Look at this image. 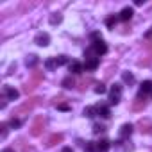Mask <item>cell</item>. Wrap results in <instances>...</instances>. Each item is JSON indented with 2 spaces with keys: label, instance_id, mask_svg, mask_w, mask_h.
I'll return each instance as SVG.
<instances>
[{
  "label": "cell",
  "instance_id": "cell-4",
  "mask_svg": "<svg viewBox=\"0 0 152 152\" xmlns=\"http://www.w3.org/2000/svg\"><path fill=\"white\" fill-rule=\"evenodd\" d=\"M147 106V97H145V93H138V97L132 100V111H141L143 107Z\"/></svg>",
  "mask_w": 152,
  "mask_h": 152
},
{
  "label": "cell",
  "instance_id": "cell-37",
  "mask_svg": "<svg viewBox=\"0 0 152 152\" xmlns=\"http://www.w3.org/2000/svg\"><path fill=\"white\" fill-rule=\"evenodd\" d=\"M63 152H73V150H72L70 147H64V148H63Z\"/></svg>",
  "mask_w": 152,
  "mask_h": 152
},
{
  "label": "cell",
  "instance_id": "cell-14",
  "mask_svg": "<svg viewBox=\"0 0 152 152\" xmlns=\"http://www.w3.org/2000/svg\"><path fill=\"white\" fill-rule=\"evenodd\" d=\"M109 147H111V143H109L107 140L97 141V150H99V152H106V150H109Z\"/></svg>",
  "mask_w": 152,
  "mask_h": 152
},
{
  "label": "cell",
  "instance_id": "cell-20",
  "mask_svg": "<svg viewBox=\"0 0 152 152\" xmlns=\"http://www.w3.org/2000/svg\"><path fill=\"white\" fill-rule=\"evenodd\" d=\"M140 91H141V93H148V91H152V83H150V81H143L141 86H140Z\"/></svg>",
  "mask_w": 152,
  "mask_h": 152
},
{
  "label": "cell",
  "instance_id": "cell-18",
  "mask_svg": "<svg viewBox=\"0 0 152 152\" xmlns=\"http://www.w3.org/2000/svg\"><path fill=\"white\" fill-rule=\"evenodd\" d=\"M109 95L120 99V95H122V84H116V83H115V84L111 86V93H109Z\"/></svg>",
  "mask_w": 152,
  "mask_h": 152
},
{
  "label": "cell",
  "instance_id": "cell-7",
  "mask_svg": "<svg viewBox=\"0 0 152 152\" xmlns=\"http://www.w3.org/2000/svg\"><path fill=\"white\" fill-rule=\"evenodd\" d=\"M18 90H15V88H11V86H4V97L7 99V100H16L18 99Z\"/></svg>",
  "mask_w": 152,
  "mask_h": 152
},
{
  "label": "cell",
  "instance_id": "cell-12",
  "mask_svg": "<svg viewBox=\"0 0 152 152\" xmlns=\"http://www.w3.org/2000/svg\"><path fill=\"white\" fill-rule=\"evenodd\" d=\"M70 72L72 73H83V70H84V66L81 64V63H77V61H73V63H70Z\"/></svg>",
  "mask_w": 152,
  "mask_h": 152
},
{
  "label": "cell",
  "instance_id": "cell-22",
  "mask_svg": "<svg viewBox=\"0 0 152 152\" xmlns=\"http://www.w3.org/2000/svg\"><path fill=\"white\" fill-rule=\"evenodd\" d=\"M97 109H99V115H100L102 118H109V116H111V113H109V109H107L106 106H99Z\"/></svg>",
  "mask_w": 152,
  "mask_h": 152
},
{
  "label": "cell",
  "instance_id": "cell-3",
  "mask_svg": "<svg viewBox=\"0 0 152 152\" xmlns=\"http://www.w3.org/2000/svg\"><path fill=\"white\" fill-rule=\"evenodd\" d=\"M45 125H47L45 118H43V116H36L34 122H32V125H31V134L36 136V138L41 136V134L45 132Z\"/></svg>",
  "mask_w": 152,
  "mask_h": 152
},
{
  "label": "cell",
  "instance_id": "cell-15",
  "mask_svg": "<svg viewBox=\"0 0 152 152\" xmlns=\"http://www.w3.org/2000/svg\"><path fill=\"white\" fill-rule=\"evenodd\" d=\"M61 86H63V88H68V90H70V88H73V86H75V79L72 77V75H68V77H64V79H63Z\"/></svg>",
  "mask_w": 152,
  "mask_h": 152
},
{
  "label": "cell",
  "instance_id": "cell-17",
  "mask_svg": "<svg viewBox=\"0 0 152 152\" xmlns=\"http://www.w3.org/2000/svg\"><path fill=\"white\" fill-rule=\"evenodd\" d=\"M38 61H39V59H38V56H34V54H31V56H29V57L25 59V64H27L29 68H34V66L38 64Z\"/></svg>",
  "mask_w": 152,
  "mask_h": 152
},
{
  "label": "cell",
  "instance_id": "cell-11",
  "mask_svg": "<svg viewBox=\"0 0 152 152\" xmlns=\"http://www.w3.org/2000/svg\"><path fill=\"white\" fill-rule=\"evenodd\" d=\"M132 15H134V11H132L131 7H124L122 13H120V20H122V22H127V20H131Z\"/></svg>",
  "mask_w": 152,
  "mask_h": 152
},
{
  "label": "cell",
  "instance_id": "cell-31",
  "mask_svg": "<svg viewBox=\"0 0 152 152\" xmlns=\"http://www.w3.org/2000/svg\"><path fill=\"white\" fill-rule=\"evenodd\" d=\"M0 129H2V131H0V136L6 138L7 136V124H2V125H0Z\"/></svg>",
  "mask_w": 152,
  "mask_h": 152
},
{
  "label": "cell",
  "instance_id": "cell-29",
  "mask_svg": "<svg viewBox=\"0 0 152 152\" xmlns=\"http://www.w3.org/2000/svg\"><path fill=\"white\" fill-rule=\"evenodd\" d=\"M95 93H99V95H102V93H106V86L99 83V84L95 86Z\"/></svg>",
  "mask_w": 152,
  "mask_h": 152
},
{
  "label": "cell",
  "instance_id": "cell-8",
  "mask_svg": "<svg viewBox=\"0 0 152 152\" xmlns=\"http://www.w3.org/2000/svg\"><path fill=\"white\" fill-rule=\"evenodd\" d=\"M61 141H63V134L56 132V134H50V136L47 138L45 145H47V147H54V145H57V143H61Z\"/></svg>",
  "mask_w": 152,
  "mask_h": 152
},
{
  "label": "cell",
  "instance_id": "cell-5",
  "mask_svg": "<svg viewBox=\"0 0 152 152\" xmlns=\"http://www.w3.org/2000/svg\"><path fill=\"white\" fill-rule=\"evenodd\" d=\"M91 48H93V52H95L97 56H104V54L107 52V45H106L102 39H97V41H93Z\"/></svg>",
  "mask_w": 152,
  "mask_h": 152
},
{
  "label": "cell",
  "instance_id": "cell-30",
  "mask_svg": "<svg viewBox=\"0 0 152 152\" xmlns=\"http://www.w3.org/2000/svg\"><path fill=\"white\" fill-rule=\"evenodd\" d=\"M9 124H11V127H13V129H18V127H20V125H22V122H20V120H18V118H13V120H11V122H9Z\"/></svg>",
  "mask_w": 152,
  "mask_h": 152
},
{
  "label": "cell",
  "instance_id": "cell-2",
  "mask_svg": "<svg viewBox=\"0 0 152 152\" xmlns=\"http://www.w3.org/2000/svg\"><path fill=\"white\" fill-rule=\"evenodd\" d=\"M39 100H41V99H38V97H32V99L25 100L22 106H18V107L13 111V115H25V113H31V111L39 104Z\"/></svg>",
  "mask_w": 152,
  "mask_h": 152
},
{
  "label": "cell",
  "instance_id": "cell-32",
  "mask_svg": "<svg viewBox=\"0 0 152 152\" xmlns=\"http://www.w3.org/2000/svg\"><path fill=\"white\" fill-rule=\"evenodd\" d=\"M57 109H61V111H70V106H68V104H57Z\"/></svg>",
  "mask_w": 152,
  "mask_h": 152
},
{
  "label": "cell",
  "instance_id": "cell-6",
  "mask_svg": "<svg viewBox=\"0 0 152 152\" xmlns=\"http://www.w3.org/2000/svg\"><path fill=\"white\" fill-rule=\"evenodd\" d=\"M34 43L39 45V47H47V45L50 43V36H48L47 32H39V34L34 38Z\"/></svg>",
  "mask_w": 152,
  "mask_h": 152
},
{
  "label": "cell",
  "instance_id": "cell-28",
  "mask_svg": "<svg viewBox=\"0 0 152 152\" xmlns=\"http://www.w3.org/2000/svg\"><path fill=\"white\" fill-rule=\"evenodd\" d=\"M104 131H106L104 125H100V124H95V125H93V132H95V134H100V132H104Z\"/></svg>",
  "mask_w": 152,
  "mask_h": 152
},
{
  "label": "cell",
  "instance_id": "cell-35",
  "mask_svg": "<svg viewBox=\"0 0 152 152\" xmlns=\"http://www.w3.org/2000/svg\"><path fill=\"white\" fill-rule=\"evenodd\" d=\"M145 38H147V39H152V27H150V29L147 31V34H145Z\"/></svg>",
  "mask_w": 152,
  "mask_h": 152
},
{
  "label": "cell",
  "instance_id": "cell-25",
  "mask_svg": "<svg viewBox=\"0 0 152 152\" xmlns=\"http://www.w3.org/2000/svg\"><path fill=\"white\" fill-rule=\"evenodd\" d=\"M66 63H68V57H66V56H57V57H56V64H57V66H63V64H66Z\"/></svg>",
  "mask_w": 152,
  "mask_h": 152
},
{
  "label": "cell",
  "instance_id": "cell-19",
  "mask_svg": "<svg viewBox=\"0 0 152 152\" xmlns=\"http://www.w3.org/2000/svg\"><path fill=\"white\" fill-rule=\"evenodd\" d=\"M122 79H124L125 84H134V75L129 73V72H124V73H122Z\"/></svg>",
  "mask_w": 152,
  "mask_h": 152
},
{
  "label": "cell",
  "instance_id": "cell-26",
  "mask_svg": "<svg viewBox=\"0 0 152 152\" xmlns=\"http://www.w3.org/2000/svg\"><path fill=\"white\" fill-rule=\"evenodd\" d=\"M84 150H86V152H95V150H97V143H95V141H88L86 147H84Z\"/></svg>",
  "mask_w": 152,
  "mask_h": 152
},
{
  "label": "cell",
  "instance_id": "cell-34",
  "mask_svg": "<svg viewBox=\"0 0 152 152\" xmlns=\"http://www.w3.org/2000/svg\"><path fill=\"white\" fill-rule=\"evenodd\" d=\"M6 104H7V99H6V97H2V100H0V109H4V107H6Z\"/></svg>",
  "mask_w": 152,
  "mask_h": 152
},
{
  "label": "cell",
  "instance_id": "cell-23",
  "mask_svg": "<svg viewBox=\"0 0 152 152\" xmlns=\"http://www.w3.org/2000/svg\"><path fill=\"white\" fill-rule=\"evenodd\" d=\"M61 20H63V16H61L59 13H54V15L50 16V23H52V25H57V23H61Z\"/></svg>",
  "mask_w": 152,
  "mask_h": 152
},
{
  "label": "cell",
  "instance_id": "cell-16",
  "mask_svg": "<svg viewBox=\"0 0 152 152\" xmlns=\"http://www.w3.org/2000/svg\"><path fill=\"white\" fill-rule=\"evenodd\" d=\"M99 115V109L95 107V106H88L86 109H84V116H88V118H93V116H97Z\"/></svg>",
  "mask_w": 152,
  "mask_h": 152
},
{
  "label": "cell",
  "instance_id": "cell-33",
  "mask_svg": "<svg viewBox=\"0 0 152 152\" xmlns=\"http://www.w3.org/2000/svg\"><path fill=\"white\" fill-rule=\"evenodd\" d=\"M118 102H120L118 97H111V95H109V104H118Z\"/></svg>",
  "mask_w": 152,
  "mask_h": 152
},
{
  "label": "cell",
  "instance_id": "cell-10",
  "mask_svg": "<svg viewBox=\"0 0 152 152\" xmlns=\"http://www.w3.org/2000/svg\"><path fill=\"white\" fill-rule=\"evenodd\" d=\"M99 57H90V59H86V63H84V68L86 70H90V72H93V70H97L99 68Z\"/></svg>",
  "mask_w": 152,
  "mask_h": 152
},
{
  "label": "cell",
  "instance_id": "cell-13",
  "mask_svg": "<svg viewBox=\"0 0 152 152\" xmlns=\"http://www.w3.org/2000/svg\"><path fill=\"white\" fill-rule=\"evenodd\" d=\"M131 132H132V125L131 124H124L122 129H120V136L122 138H127V136H131Z\"/></svg>",
  "mask_w": 152,
  "mask_h": 152
},
{
  "label": "cell",
  "instance_id": "cell-21",
  "mask_svg": "<svg viewBox=\"0 0 152 152\" xmlns=\"http://www.w3.org/2000/svg\"><path fill=\"white\" fill-rule=\"evenodd\" d=\"M91 83H93V79H91V77H88V79H83V81H81V84H79V91H86L88 84H91Z\"/></svg>",
  "mask_w": 152,
  "mask_h": 152
},
{
  "label": "cell",
  "instance_id": "cell-24",
  "mask_svg": "<svg viewBox=\"0 0 152 152\" xmlns=\"http://www.w3.org/2000/svg\"><path fill=\"white\" fill-rule=\"evenodd\" d=\"M116 22H118V18H116V16H109V18L106 20V25H107L109 29H113V27L116 25Z\"/></svg>",
  "mask_w": 152,
  "mask_h": 152
},
{
  "label": "cell",
  "instance_id": "cell-36",
  "mask_svg": "<svg viewBox=\"0 0 152 152\" xmlns=\"http://www.w3.org/2000/svg\"><path fill=\"white\" fill-rule=\"evenodd\" d=\"M2 152H15V148H11V147H7V148H4Z\"/></svg>",
  "mask_w": 152,
  "mask_h": 152
},
{
  "label": "cell",
  "instance_id": "cell-1",
  "mask_svg": "<svg viewBox=\"0 0 152 152\" xmlns=\"http://www.w3.org/2000/svg\"><path fill=\"white\" fill-rule=\"evenodd\" d=\"M43 81V72L41 70H34L32 73H31V79L25 83V86H23V91L25 93H31L32 90H36L38 88V84Z\"/></svg>",
  "mask_w": 152,
  "mask_h": 152
},
{
  "label": "cell",
  "instance_id": "cell-9",
  "mask_svg": "<svg viewBox=\"0 0 152 152\" xmlns=\"http://www.w3.org/2000/svg\"><path fill=\"white\" fill-rule=\"evenodd\" d=\"M138 127H140L141 134H152V122L150 120H141L138 124Z\"/></svg>",
  "mask_w": 152,
  "mask_h": 152
},
{
  "label": "cell",
  "instance_id": "cell-27",
  "mask_svg": "<svg viewBox=\"0 0 152 152\" xmlns=\"http://www.w3.org/2000/svg\"><path fill=\"white\" fill-rule=\"evenodd\" d=\"M45 66H47L48 70H54V68L57 66V64H56V59H47V61H45Z\"/></svg>",
  "mask_w": 152,
  "mask_h": 152
}]
</instances>
